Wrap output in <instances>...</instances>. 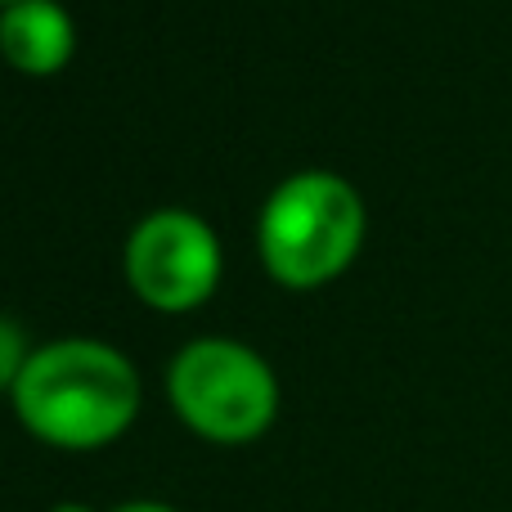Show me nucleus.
Wrapping results in <instances>:
<instances>
[{"instance_id": "obj_1", "label": "nucleus", "mask_w": 512, "mask_h": 512, "mask_svg": "<svg viewBox=\"0 0 512 512\" xmlns=\"http://www.w3.org/2000/svg\"><path fill=\"white\" fill-rule=\"evenodd\" d=\"M14 418L50 450L90 454L122 441L144 405L131 355L99 337H54L27 360L9 391Z\"/></svg>"}, {"instance_id": "obj_2", "label": "nucleus", "mask_w": 512, "mask_h": 512, "mask_svg": "<svg viewBox=\"0 0 512 512\" xmlns=\"http://www.w3.org/2000/svg\"><path fill=\"white\" fill-rule=\"evenodd\" d=\"M369 234L360 189L324 167L292 171L256 216V256L279 288L315 292L342 279Z\"/></svg>"}, {"instance_id": "obj_3", "label": "nucleus", "mask_w": 512, "mask_h": 512, "mask_svg": "<svg viewBox=\"0 0 512 512\" xmlns=\"http://www.w3.org/2000/svg\"><path fill=\"white\" fill-rule=\"evenodd\" d=\"M167 400L203 441L252 445L279 418V378L239 337H194L167 364Z\"/></svg>"}, {"instance_id": "obj_4", "label": "nucleus", "mask_w": 512, "mask_h": 512, "mask_svg": "<svg viewBox=\"0 0 512 512\" xmlns=\"http://www.w3.org/2000/svg\"><path fill=\"white\" fill-rule=\"evenodd\" d=\"M122 274L149 310L185 315L198 310L225 274L221 234L189 207H158L126 234Z\"/></svg>"}, {"instance_id": "obj_5", "label": "nucleus", "mask_w": 512, "mask_h": 512, "mask_svg": "<svg viewBox=\"0 0 512 512\" xmlns=\"http://www.w3.org/2000/svg\"><path fill=\"white\" fill-rule=\"evenodd\" d=\"M77 54V23L59 0H14L0 9V59L23 77H54Z\"/></svg>"}, {"instance_id": "obj_6", "label": "nucleus", "mask_w": 512, "mask_h": 512, "mask_svg": "<svg viewBox=\"0 0 512 512\" xmlns=\"http://www.w3.org/2000/svg\"><path fill=\"white\" fill-rule=\"evenodd\" d=\"M32 351H36V346L27 342L23 324H18V319H9V315H0V396H9V391H14V382L23 378L27 360H32Z\"/></svg>"}, {"instance_id": "obj_7", "label": "nucleus", "mask_w": 512, "mask_h": 512, "mask_svg": "<svg viewBox=\"0 0 512 512\" xmlns=\"http://www.w3.org/2000/svg\"><path fill=\"white\" fill-rule=\"evenodd\" d=\"M108 512H180V508L162 504V499H131V504H117V508H108Z\"/></svg>"}, {"instance_id": "obj_8", "label": "nucleus", "mask_w": 512, "mask_h": 512, "mask_svg": "<svg viewBox=\"0 0 512 512\" xmlns=\"http://www.w3.org/2000/svg\"><path fill=\"white\" fill-rule=\"evenodd\" d=\"M50 512H99V508H90V504H77V499H68V504H54Z\"/></svg>"}, {"instance_id": "obj_9", "label": "nucleus", "mask_w": 512, "mask_h": 512, "mask_svg": "<svg viewBox=\"0 0 512 512\" xmlns=\"http://www.w3.org/2000/svg\"><path fill=\"white\" fill-rule=\"evenodd\" d=\"M5 5H14V0H0V9H5Z\"/></svg>"}]
</instances>
